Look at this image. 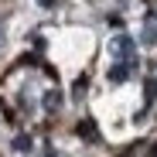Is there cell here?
Returning a JSON list of instances; mask_svg holds the SVG:
<instances>
[{"label": "cell", "instance_id": "1", "mask_svg": "<svg viewBox=\"0 0 157 157\" xmlns=\"http://www.w3.org/2000/svg\"><path fill=\"white\" fill-rule=\"evenodd\" d=\"M109 55L116 62H133L137 65V41L130 34H113L109 38Z\"/></svg>", "mask_w": 157, "mask_h": 157}, {"label": "cell", "instance_id": "2", "mask_svg": "<svg viewBox=\"0 0 157 157\" xmlns=\"http://www.w3.org/2000/svg\"><path fill=\"white\" fill-rule=\"evenodd\" d=\"M130 72H133V62H113L109 72H106V78H109L113 86H120V82H126V78H130Z\"/></svg>", "mask_w": 157, "mask_h": 157}, {"label": "cell", "instance_id": "3", "mask_svg": "<svg viewBox=\"0 0 157 157\" xmlns=\"http://www.w3.org/2000/svg\"><path fill=\"white\" fill-rule=\"evenodd\" d=\"M140 44H147V48H157V17H147V21H144Z\"/></svg>", "mask_w": 157, "mask_h": 157}, {"label": "cell", "instance_id": "4", "mask_svg": "<svg viewBox=\"0 0 157 157\" xmlns=\"http://www.w3.org/2000/svg\"><path fill=\"white\" fill-rule=\"evenodd\" d=\"M41 102H44V109H48V113H58V109H62V102H65V99H62V92H58V89H48Z\"/></svg>", "mask_w": 157, "mask_h": 157}, {"label": "cell", "instance_id": "5", "mask_svg": "<svg viewBox=\"0 0 157 157\" xmlns=\"http://www.w3.org/2000/svg\"><path fill=\"white\" fill-rule=\"evenodd\" d=\"M14 150H17V154H28V150H31V137H28V133L14 137Z\"/></svg>", "mask_w": 157, "mask_h": 157}, {"label": "cell", "instance_id": "6", "mask_svg": "<svg viewBox=\"0 0 157 157\" xmlns=\"http://www.w3.org/2000/svg\"><path fill=\"white\" fill-rule=\"evenodd\" d=\"M78 133H86V137H89V140H92V137H96V130H92V123H89V120H86V123H78Z\"/></svg>", "mask_w": 157, "mask_h": 157}, {"label": "cell", "instance_id": "7", "mask_svg": "<svg viewBox=\"0 0 157 157\" xmlns=\"http://www.w3.org/2000/svg\"><path fill=\"white\" fill-rule=\"evenodd\" d=\"M75 96H78V99L86 96V78H78V82H75Z\"/></svg>", "mask_w": 157, "mask_h": 157}, {"label": "cell", "instance_id": "8", "mask_svg": "<svg viewBox=\"0 0 157 157\" xmlns=\"http://www.w3.org/2000/svg\"><path fill=\"white\" fill-rule=\"evenodd\" d=\"M147 92H150V99H157V78H150V82H147Z\"/></svg>", "mask_w": 157, "mask_h": 157}, {"label": "cell", "instance_id": "9", "mask_svg": "<svg viewBox=\"0 0 157 157\" xmlns=\"http://www.w3.org/2000/svg\"><path fill=\"white\" fill-rule=\"evenodd\" d=\"M41 157H58V154H55V150H44V154H41Z\"/></svg>", "mask_w": 157, "mask_h": 157}]
</instances>
